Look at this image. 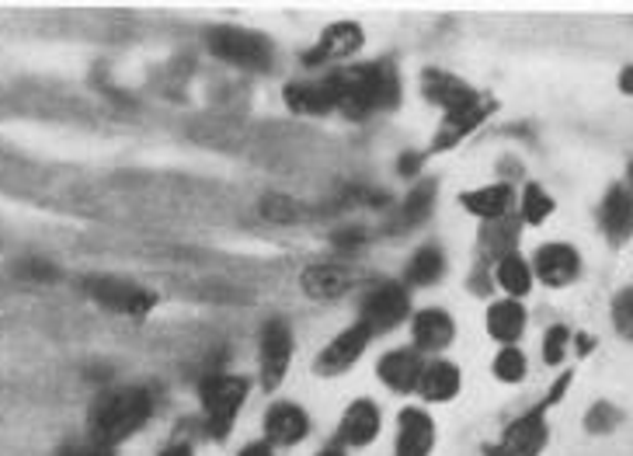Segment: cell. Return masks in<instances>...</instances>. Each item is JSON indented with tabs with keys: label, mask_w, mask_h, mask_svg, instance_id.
Masks as SVG:
<instances>
[{
	"label": "cell",
	"mask_w": 633,
	"mask_h": 456,
	"mask_svg": "<svg viewBox=\"0 0 633 456\" xmlns=\"http://www.w3.org/2000/svg\"><path fill=\"white\" fill-rule=\"evenodd\" d=\"M443 269H446L443 251H438L435 245H428V248H422L418 255L407 261L404 282H407V286H432V282L443 279Z\"/></svg>",
	"instance_id": "d4e9b609"
},
{
	"label": "cell",
	"mask_w": 633,
	"mask_h": 456,
	"mask_svg": "<svg viewBox=\"0 0 633 456\" xmlns=\"http://www.w3.org/2000/svg\"><path fill=\"white\" fill-rule=\"evenodd\" d=\"M613 324H616V331L623 334V339L633 342V290L616 293V300H613Z\"/></svg>",
	"instance_id": "d6a6232c"
},
{
	"label": "cell",
	"mask_w": 633,
	"mask_h": 456,
	"mask_svg": "<svg viewBox=\"0 0 633 456\" xmlns=\"http://www.w3.org/2000/svg\"><path fill=\"white\" fill-rule=\"evenodd\" d=\"M154 401L143 387H118L94 401L91 407V436L102 446H115L129 439L133 432L151 418Z\"/></svg>",
	"instance_id": "7a4b0ae2"
},
{
	"label": "cell",
	"mask_w": 633,
	"mask_h": 456,
	"mask_svg": "<svg viewBox=\"0 0 633 456\" xmlns=\"http://www.w3.org/2000/svg\"><path fill=\"white\" fill-rule=\"evenodd\" d=\"M550 213H553V199H550V191L543 185H526L522 191V220L532 224V227H540L550 220Z\"/></svg>",
	"instance_id": "4316f807"
},
{
	"label": "cell",
	"mask_w": 633,
	"mask_h": 456,
	"mask_svg": "<svg viewBox=\"0 0 633 456\" xmlns=\"http://www.w3.org/2000/svg\"><path fill=\"white\" fill-rule=\"evenodd\" d=\"M362 45V29L355 25V21H341V25H331L321 42L313 45V50L303 56L307 66H321V63H331V60H345L352 56L355 50Z\"/></svg>",
	"instance_id": "4fadbf2b"
},
{
	"label": "cell",
	"mask_w": 633,
	"mask_h": 456,
	"mask_svg": "<svg viewBox=\"0 0 633 456\" xmlns=\"http://www.w3.org/2000/svg\"><path fill=\"white\" fill-rule=\"evenodd\" d=\"M422 91H425V99H428L432 105L443 108L446 115L467 112V108H474V105L484 102L480 91H474L467 81H459V77L446 74V70H425V74H422Z\"/></svg>",
	"instance_id": "ba28073f"
},
{
	"label": "cell",
	"mask_w": 633,
	"mask_h": 456,
	"mask_svg": "<svg viewBox=\"0 0 633 456\" xmlns=\"http://www.w3.org/2000/svg\"><path fill=\"white\" fill-rule=\"evenodd\" d=\"M432 203H435V185H432V182H428V185H418V188H411V196L404 199V206H401V216H397V224L390 227V234L418 227V224L425 220V216H428Z\"/></svg>",
	"instance_id": "484cf974"
},
{
	"label": "cell",
	"mask_w": 633,
	"mask_h": 456,
	"mask_svg": "<svg viewBox=\"0 0 633 456\" xmlns=\"http://www.w3.org/2000/svg\"><path fill=\"white\" fill-rule=\"evenodd\" d=\"M498 108V102H491V99H484L480 105H474V108H467V112H453V115H446L443 118V126H438V136H435V143H432V151H449V147H456V143H463L467 139L487 115H491Z\"/></svg>",
	"instance_id": "9a60e30c"
},
{
	"label": "cell",
	"mask_w": 633,
	"mask_h": 456,
	"mask_svg": "<svg viewBox=\"0 0 633 456\" xmlns=\"http://www.w3.org/2000/svg\"><path fill=\"white\" fill-rule=\"evenodd\" d=\"M81 290L115 314H129V318H143L146 310H154L157 297L151 290H139L133 282H122V279H108V276H84L81 279Z\"/></svg>",
	"instance_id": "8992f818"
},
{
	"label": "cell",
	"mask_w": 633,
	"mask_h": 456,
	"mask_svg": "<svg viewBox=\"0 0 633 456\" xmlns=\"http://www.w3.org/2000/svg\"><path fill=\"white\" fill-rule=\"evenodd\" d=\"M341 443L349 446H365L380 436V407L373 401H355L345 418H341Z\"/></svg>",
	"instance_id": "d6986e66"
},
{
	"label": "cell",
	"mask_w": 633,
	"mask_h": 456,
	"mask_svg": "<svg viewBox=\"0 0 633 456\" xmlns=\"http://www.w3.org/2000/svg\"><path fill=\"white\" fill-rule=\"evenodd\" d=\"M264 428H268V436H272V443H282V446H292V443H300L307 436V415H303V407L297 404H276L272 412H268L264 418Z\"/></svg>",
	"instance_id": "7402d4cb"
},
{
	"label": "cell",
	"mask_w": 633,
	"mask_h": 456,
	"mask_svg": "<svg viewBox=\"0 0 633 456\" xmlns=\"http://www.w3.org/2000/svg\"><path fill=\"white\" fill-rule=\"evenodd\" d=\"M370 339H373V331L365 328L362 321L355 324V328H345L338 334V339L316 355V373L321 376H338V373H345L349 366H355L359 363V355L365 352V345H370Z\"/></svg>",
	"instance_id": "30bf717a"
},
{
	"label": "cell",
	"mask_w": 633,
	"mask_h": 456,
	"mask_svg": "<svg viewBox=\"0 0 633 456\" xmlns=\"http://www.w3.org/2000/svg\"><path fill=\"white\" fill-rule=\"evenodd\" d=\"M418 167H422V157H418V154H404L401 164H397V172L411 178V175H418Z\"/></svg>",
	"instance_id": "8d00e7d4"
},
{
	"label": "cell",
	"mask_w": 633,
	"mask_h": 456,
	"mask_svg": "<svg viewBox=\"0 0 633 456\" xmlns=\"http://www.w3.org/2000/svg\"><path fill=\"white\" fill-rule=\"evenodd\" d=\"M411 310L407 290L397 282H383L376 290L362 300V324L370 328L373 334H383L390 328H397Z\"/></svg>",
	"instance_id": "52a82bcc"
},
{
	"label": "cell",
	"mask_w": 633,
	"mask_h": 456,
	"mask_svg": "<svg viewBox=\"0 0 633 456\" xmlns=\"http://www.w3.org/2000/svg\"><path fill=\"white\" fill-rule=\"evenodd\" d=\"M292 363V334L282 321H268L261 331V380L264 391H276Z\"/></svg>",
	"instance_id": "9c48e42d"
},
{
	"label": "cell",
	"mask_w": 633,
	"mask_h": 456,
	"mask_svg": "<svg viewBox=\"0 0 633 456\" xmlns=\"http://www.w3.org/2000/svg\"><path fill=\"white\" fill-rule=\"evenodd\" d=\"M495 376L501 380V383H519L522 376H526V355L519 352V349H501L498 355H495Z\"/></svg>",
	"instance_id": "f546056e"
},
{
	"label": "cell",
	"mask_w": 633,
	"mask_h": 456,
	"mask_svg": "<svg viewBox=\"0 0 633 456\" xmlns=\"http://www.w3.org/2000/svg\"><path fill=\"white\" fill-rule=\"evenodd\" d=\"M620 412L613 404H605V401H599V404H592L589 407V415H584V428L592 432V436H605V432H613L616 425H620Z\"/></svg>",
	"instance_id": "4dcf8cb0"
},
{
	"label": "cell",
	"mask_w": 633,
	"mask_h": 456,
	"mask_svg": "<svg viewBox=\"0 0 633 456\" xmlns=\"http://www.w3.org/2000/svg\"><path fill=\"white\" fill-rule=\"evenodd\" d=\"M418 391L425 401H449L459 394V370L453 363H432L422 373Z\"/></svg>",
	"instance_id": "cb8c5ba5"
},
{
	"label": "cell",
	"mask_w": 633,
	"mask_h": 456,
	"mask_svg": "<svg viewBox=\"0 0 633 456\" xmlns=\"http://www.w3.org/2000/svg\"><path fill=\"white\" fill-rule=\"evenodd\" d=\"M620 91H623V94H633V66H626L623 74H620Z\"/></svg>",
	"instance_id": "f35d334b"
},
{
	"label": "cell",
	"mask_w": 633,
	"mask_h": 456,
	"mask_svg": "<svg viewBox=\"0 0 633 456\" xmlns=\"http://www.w3.org/2000/svg\"><path fill=\"white\" fill-rule=\"evenodd\" d=\"M209 50L243 70H268L272 66V45L264 35L243 32V29H212L209 32Z\"/></svg>",
	"instance_id": "5b68a950"
},
{
	"label": "cell",
	"mask_w": 633,
	"mask_h": 456,
	"mask_svg": "<svg viewBox=\"0 0 633 456\" xmlns=\"http://www.w3.org/2000/svg\"><path fill=\"white\" fill-rule=\"evenodd\" d=\"M432 446H435V422L425 412H418V407L401 412L397 456H428Z\"/></svg>",
	"instance_id": "e0dca14e"
},
{
	"label": "cell",
	"mask_w": 633,
	"mask_h": 456,
	"mask_svg": "<svg viewBox=\"0 0 633 456\" xmlns=\"http://www.w3.org/2000/svg\"><path fill=\"white\" fill-rule=\"evenodd\" d=\"M626 178H630V196H633V160H630V167H626Z\"/></svg>",
	"instance_id": "b9f144b4"
},
{
	"label": "cell",
	"mask_w": 633,
	"mask_h": 456,
	"mask_svg": "<svg viewBox=\"0 0 633 456\" xmlns=\"http://www.w3.org/2000/svg\"><path fill=\"white\" fill-rule=\"evenodd\" d=\"M547 401L536 404L532 412L511 422L495 446H484V456H540L547 449L550 428H547Z\"/></svg>",
	"instance_id": "277c9868"
},
{
	"label": "cell",
	"mask_w": 633,
	"mask_h": 456,
	"mask_svg": "<svg viewBox=\"0 0 633 456\" xmlns=\"http://www.w3.org/2000/svg\"><path fill=\"white\" fill-rule=\"evenodd\" d=\"M526 331V307L519 300H501L487 307V334L505 345L519 342V334Z\"/></svg>",
	"instance_id": "44dd1931"
},
{
	"label": "cell",
	"mask_w": 633,
	"mask_h": 456,
	"mask_svg": "<svg viewBox=\"0 0 633 456\" xmlns=\"http://www.w3.org/2000/svg\"><path fill=\"white\" fill-rule=\"evenodd\" d=\"M480 241H487L484 248L487 251H498V258H501V255L511 251V245H516V224H511L508 216H505V220L487 224V230L480 234Z\"/></svg>",
	"instance_id": "f1b7e54d"
},
{
	"label": "cell",
	"mask_w": 633,
	"mask_h": 456,
	"mask_svg": "<svg viewBox=\"0 0 633 456\" xmlns=\"http://www.w3.org/2000/svg\"><path fill=\"white\" fill-rule=\"evenodd\" d=\"M321 87L328 94L331 112H341L345 118H365L401 102V74L386 60L338 70V74L321 81Z\"/></svg>",
	"instance_id": "6da1fadb"
},
{
	"label": "cell",
	"mask_w": 633,
	"mask_h": 456,
	"mask_svg": "<svg viewBox=\"0 0 633 456\" xmlns=\"http://www.w3.org/2000/svg\"><path fill=\"white\" fill-rule=\"evenodd\" d=\"M459 203L467 213H474L477 220L495 224V220H505V216H508L511 203H516V191H511L508 182H498V185H484V188H474V191H463Z\"/></svg>",
	"instance_id": "5bb4252c"
},
{
	"label": "cell",
	"mask_w": 633,
	"mask_h": 456,
	"mask_svg": "<svg viewBox=\"0 0 633 456\" xmlns=\"http://www.w3.org/2000/svg\"><path fill=\"white\" fill-rule=\"evenodd\" d=\"M160 456H191V446L178 443V446H170V449H164Z\"/></svg>",
	"instance_id": "ab89813d"
},
{
	"label": "cell",
	"mask_w": 633,
	"mask_h": 456,
	"mask_svg": "<svg viewBox=\"0 0 633 456\" xmlns=\"http://www.w3.org/2000/svg\"><path fill=\"white\" fill-rule=\"evenodd\" d=\"M592 345H595V342L589 339V334H581V339H578V352H581V355H589V352H592Z\"/></svg>",
	"instance_id": "60d3db41"
},
{
	"label": "cell",
	"mask_w": 633,
	"mask_h": 456,
	"mask_svg": "<svg viewBox=\"0 0 633 456\" xmlns=\"http://www.w3.org/2000/svg\"><path fill=\"white\" fill-rule=\"evenodd\" d=\"M316 456H345V453H338V449H324V453H316Z\"/></svg>",
	"instance_id": "7bdbcfd3"
},
{
	"label": "cell",
	"mask_w": 633,
	"mask_h": 456,
	"mask_svg": "<svg viewBox=\"0 0 633 456\" xmlns=\"http://www.w3.org/2000/svg\"><path fill=\"white\" fill-rule=\"evenodd\" d=\"M568 345H571V331H568L564 324H553V328L543 334V359H547L550 366L564 363V352H568Z\"/></svg>",
	"instance_id": "1f68e13d"
},
{
	"label": "cell",
	"mask_w": 633,
	"mask_h": 456,
	"mask_svg": "<svg viewBox=\"0 0 633 456\" xmlns=\"http://www.w3.org/2000/svg\"><path fill=\"white\" fill-rule=\"evenodd\" d=\"M532 276L543 286H571L581 276V255L571 245H543L532 258Z\"/></svg>",
	"instance_id": "8fae6325"
},
{
	"label": "cell",
	"mask_w": 633,
	"mask_h": 456,
	"mask_svg": "<svg viewBox=\"0 0 633 456\" xmlns=\"http://www.w3.org/2000/svg\"><path fill=\"white\" fill-rule=\"evenodd\" d=\"M18 272L29 276V279H56V269L45 266V261H21Z\"/></svg>",
	"instance_id": "836d02e7"
},
{
	"label": "cell",
	"mask_w": 633,
	"mask_h": 456,
	"mask_svg": "<svg viewBox=\"0 0 633 456\" xmlns=\"http://www.w3.org/2000/svg\"><path fill=\"white\" fill-rule=\"evenodd\" d=\"M303 293L313 300H334L341 293H349L355 286V272L352 269H341V266H310L300 276Z\"/></svg>",
	"instance_id": "ac0fdd59"
},
{
	"label": "cell",
	"mask_w": 633,
	"mask_h": 456,
	"mask_svg": "<svg viewBox=\"0 0 633 456\" xmlns=\"http://www.w3.org/2000/svg\"><path fill=\"white\" fill-rule=\"evenodd\" d=\"M495 276H498V286H501V290H505L511 300H519V297H526V293L532 290V266H529V261H526L519 251L501 255Z\"/></svg>",
	"instance_id": "603a6c76"
},
{
	"label": "cell",
	"mask_w": 633,
	"mask_h": 456,
	"mask_svg": "<svg viewBox=\"0 0 633 456\" xmlns=\"http://www.w3.org/2000/svg\"><path fill=\"white\" fill-rule=\"evenodd\" d=\"M362 237H365V234H362L359 227H349V230H338V234H334V245H338V248H355Z\"/></svg>",
	"instance_id": "d590c367"
},
{
	"label": "cell",
	"mask_w": 633,
	"mask_h": 456,
	"mask_svg": "<svg viewBox=\"0 0 633 456\" xmlns=\"http://www.w3.org/2000/svg\"><path fill=\"white\" fill-rule=\"evenodd\" d=\"M261 213H264V220H272V224H300L307 216L300 203H292L286 196H264Z\"/></svg>",
	"instance_id": "83f0119b"
},
{
	"label": "cell",
	"mask_w": 633,
	"mask_h": 456,
	"mask_svg": "<svg viewBox=\"0 0 633 456\" xmlns=\"http://www.w3.org/2000/svg\"><path fill=\"white\" fill-rule=\"evenodd\" d=\"M199 397L206 407V428L216 439H224L240 412L243 397H248V380L243 376H206L199 383Z\"/></svg>",
	"instance_id": "3957f363"
},
{
	"label": "cell",
	"mask_w": 633,
	"mask_h": 456,
	"mask_svg": "<svg viewBox=\"0 0 633 456\" xmlns=\"http://www.w3.org/2000/svg\"><path fill=\"white\" fill-rule=\"evenodd\" d=\"M456 334V324L453 318L446 314V310H422L418 318H414V345L425 349V352H438L446 349L453 342Z\"/></svg>",
	"instance_id": "ffe728a7"
},
{
	"label": "cell",
	"mask_w": 633,
	"mask_h": 456,
	"mask_svg": "<svg viewBox=\"0 0 633 456\" xmlns=\"http://www.w3.org/2000/svg\"><path fill=\"white\" fill-rule=\"evenodd\" d=\"M599 227L613 245H623L626 237L633 234V196H630V188L613 185L605 191V199L599 206Z\"/></svg>",
	"instance_id": "7c38bea8"
},
{
	"label": "cell",
	"mask_w": 633,
	"mask_h": 456,
	"mask_svg": "<svg viewBox=\"0 0 633 456\" xmlns=\"http://www.w3.org/2000/svg\"><path fill=\"white\" fill-rule=\"evenodd\" d=\"M60 456H112V446H102V443H91V446H70V449H63Z\"/></svg>",
	"instance_id": "e575fe53"
},
{
	"label": "cell",
	"mask_w": 633,
	"mask_h": 456,
	"mask_svg": "<svg viewBox=\"0 0 633 456\" xmlns=\"http://www.w3.org/2000/svg\"><path fill=\"white\" fill-rule=\"evenodd\" d=\"M422 373H425V366H422L418 352L401 349V352H390V355L380 359V380L386 383L390 391H401V394L418 391Z\"/></svg>",
	"instance_id": "2e32d148"
},
{
	"label": "cell",
	"mask_w": 633,
	"mask_h": 456,
	"mask_svg": "<svg viewBox=\"0 0 633 456\" xmlns=\"http://www.w3.org/2000/svg\"><path fill=\"white\" fill-rule=\"evenodd\" d=\"M240 456H272V449H268L264 443H251V446H243Z\"/></svg>",
	"instance_id": "74e56055"
}]
</instances>
